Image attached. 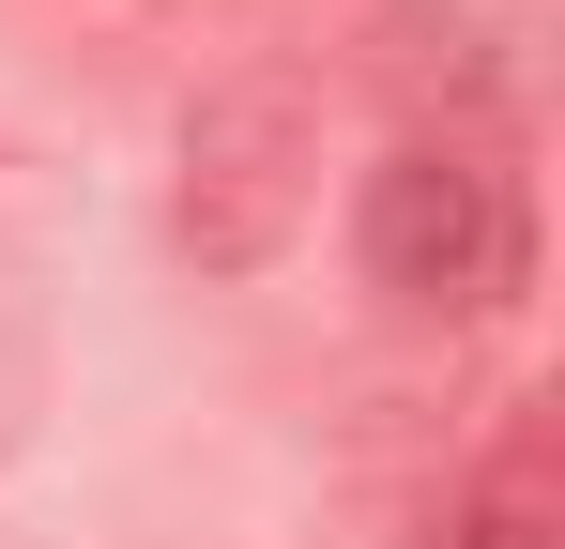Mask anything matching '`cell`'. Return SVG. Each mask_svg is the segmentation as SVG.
<instances>
[{"label":"cell","mask_w":565,"mask_h":549,"mask_svg":"<svg viewBox=\"0 0 565 549\" xmlns=\"http://www.w3.org/2000/svg\"><path fill=\"white\" fill-rule=\"evenodd\" d=\"M306 183H321V107L306 77H230L184 107V183H169V229L199 274H260L306 229Z\"/></svg>","instance_id":"obj_2"},{"label":"cell","mask_w":565,"mask_h":549,"mask_svg":"<svg viewBox=\"0 0 565 549\" xmlns=\"http://www.w3.org/2000/svg\"><path fill=\"white\" fill-rule=\"evenodd\" d=\"M352 260H367L382 305L413 321H473L520 290V198L473 138H397L367 169V214H352Z\"/></svg>","instance_id":"obj_1"},{"label":"cell","mask_w":565,"mask_h":549,"mask_svg":"<svg viewBox=\"0 0 565 549\" xmlns=\"http://www.w3.org/2000/svg\"><path fill=\"white\" fill-rule=\"evenodd\" d=\"M413 549H551V504H535V458L504 473V488H459V504H428V535Z\"/></svg>","instance_id":"obj_3"}]
</instances>
